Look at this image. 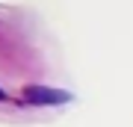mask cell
<instances>
[{
    "label": "cell",
    "mask_w": 133,
    "mask_h": 127,
    "mask_svg": "<svg viewBox=\"0 0 133 127\" xmlns=\"http://www.w3.org/2000/svg\"><path fill=\"white\" fill-rule=\"evenodd\" d=\"M21 95H24V101H30V104H65V101H71L68 92L50 89V86H27Z\"/></svg>",
    "instance_id": "6da1fadb"
},
{
    "label": "cell",
    "mask_w": 133,
    "mask_h": 127,
    "mask_svg": "<svg viewBox=\"0 0 133 127\" xmlns=\"http://www.w3.org/2000/svg\"><path fill=\"white\" fill-rule=\"evenodd\" d=\"M0 101H6V92H3V89H0Z\"/></svg>",
    "instance_id": "7a4b0ae2"
}]
</instances>
